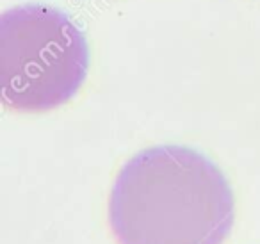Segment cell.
I'll return each mask as SVG.
<instances>
[{
    "mask_svg": "<svg viewBox=\"0 0 260 244\" xmlns=\"http://www.w3.org/2000/svg\"><path fill=\"white\" fill-rule=\"evenodd\" d=\"M82 30L62 11L29 4L0 16L2 102L18 112H47L70 102L87 75Z\"/></svg>",
    "mask_w": 260,
    "mask_h": 244,
    "instance_id": "2",
    "label": "cell"
},
{
    "mask_svg": "<svg viewBox=\"0 0 260 244\" xmlns=\"http://www.w3.org/2000/svg\"><path fill=\"white\" fill-rule=\"evenodd\" d=\"M107 216L118 244H223L234 226V193L205 155L155 146L119 169Z\"/></svg>",
    "mask_w": 260,
    "mask_h": 244,
    "instance_id": "1",
    "label": "cell"
}]
</instances>
